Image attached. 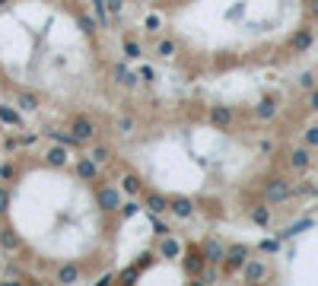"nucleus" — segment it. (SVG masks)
Returning <instances> with one entry per match:
<instances>
[{
	"mask_svg": "<svg viewBox=\"0 0 318 286\" xmlns=\"http://www.w3.org/2000/svg\"><path fill=\"white\" fill-rule=\"evenodd\" d=\"M312 16L318 19V0H312Z\"/></svg>",
	"mask_w": 318,
	"mask_h": 286,
	"instance_id": "obj_34",
	"label": "nucleus"
},
{
	"mask_svg": "<svg viewBox=\"0 0 318 286\" xmlns=\"http://www.w3.org/2000/svg\"><path fill=\"white\" fill-rule=\"evenodd\" d=\"M306 143L309 146H318V127H309V131H306Z\"/></svg>",
	"mask_w": 318,
	"mask_h": 286,
	"instance_id": "obj_30",
	"label": "nucleus"
},
{
	"mask_svg": "<svg viewBox=\"0 0 318 286\" xmlns=\"http://www.w3.org/2000/svg\"><path fill=\"white\" fill-rule=\"evenodd\" d=\"M0 121H3V124H10V127H22V118L16 115L10 105H0Z\"/></svg>",
	"mask_w": 318,
	"mask_h": 286,
	"instance_id": "obj_14",
	"label": "nucleus"
},
{
	"mask_svg": "<svg viewBox=\"0 0 318 286\" xmlns=\"http://www.w3.org/2000/svg\"><path fill=\"white\" fill-rule=\"evenodd\" d=\"M169 210L175 216H182V220H188V216L194 213V204L188 201V197H175V201H169Z\"/></svg>",
	"mask_w": 318,
	"mask_h": 286,
	"instance_id": "obj_9",
	"label": "nucleus"
},
{
	"mask_svg": "<svg viewBox=\"0 0 318 286\" xmlns=\"http://www.w3.org/2000/svg\"><path fill=\"white\" fill-rule=\"evenodd\" d=\"M121 213H124V216H134V213H137V204H124Z\"/></svg>",
	"mask_w": 318,
	"mask_h": 286,
	"instance_id": "obj_32",
	"label": "nucleus"
},
{
	"mask_svg": "<svg viewBox=\"0 0 318 286\" xmlns=\"http://www.w3.org/2000/svg\"><path fill=\"white\" fill-rule=\"evenodd\" d=\"M99 162L96 159H92V156H89V159H80V162H76V175H80L83 181H92V178H96L99 175Z\"/></svg>",
	"mask_w": 318,
	"mask_h": 286,
	"instance_id": "obj_7",
	"label": "nucleus"
},
{
	"mask_svg": "<svg viewBox=\"0 0 318 286\" xmlns=\"http://www.w3.org/2000/svg\"><path fill=\"white\" fill-rule=\"evenodd\" d=\"M89 156H92L96 162H105V159H108V150H105V146H96V150H92Z\"/></svg>",
	"mask_w": 318,
	"mask_h": 286,
	"instance_id": "obj_28",
	"label": "nucleus"
},
{
	"mask_svg": "<svg viewBox=\"0 0 318 286\" xmlns=\"http://www.w3.org/2000/svg\"><path fill=\"white\" fill-rule=\"evenodd\" d=\"M309 105H312V108H315V111H318V89H315V92H312V95H309Z\"/></svg>",
	"mask_w": 318,
	"mask_h": 286,
	"instance_id": "obj_33",
	"label": "nucleus"
},
{
	"mask_svg": "<svg viewBox=\"0 0 318 286\" xmlns=\"http://www.w3.org/2000/svg\"><path fill=\"white\" fill-rule=\"evenodd\" d=\"M131 127H134L131 118H118V131H121V134H131Z\"/></svg>",
	"mask_w": 318,
	"mask_h": 286,
	"instance_id": "obj_31",
	"label": "nucleus"
},
{
	"mask_svg": "<svg viewBox=\"0 0 318 286\" xmlns=\"http://www.w3.org/2000/svg\"><path fill=\"white\" fill-rule=\"evenodd\" d=\"M80 29H83V32H89V35H92V32H96V22H92L89 16H80Z\"/></svg>",
	"mask_w": 318,
	"mask_h": 286,
	"instance_id": "obj_26",
	"label": "nucleus"
},
{
	"mask_svg": "<svg viewBox=\"0 0 318 286\" xmlns=\"http://www.w3.org/2000/svg\"><path fill=\"white\" fill-rule=\"evenodd\" d=\"M0 242H3L6 248H13V245H16V236H13L10 229H3V232H0Z\"/></svg>",
	"mask_w": 318,
	"mask_h": 286,
	"instance_id": "obj_27",
	"label": "nucleus"
},
{
	"mask_svg": "<svg viewBox=\"0 0 318 286\" xmlns=\"http://www.w3.org/2000/svg\"><path fill=\"white\" fill-rule=\"evenodd\" d=\"M96 201H99L102 210H118V207H121V194H118V188L108 185V188H99Z\"/></svg>",
	"mask_w": 318,
	"mask_h": 286,
	"instance_id": "obj_4",
	"label": "nucleus"
},
{
	"mask_svg": "<svg viewBox=\"0 0 318 286\" xmlns=\"http://www.w3.org/2000/svg\"><path fill=\"white\" fill-rule=\"evenodd\" d=\"M290 194H293V188H290L287 178H271L264 185V201L268 204H283V201H290Z\"/></svg>",
	"mask_w": 318,
	"mask_h": 286,
	"instance_id": "obj_1",
	"label": "nucleus"
},
{
	"mask_svg": "<svg viewBox=\"0 0 318 286\" xmlns=\"http://www.w3.org/2000/svg\"><path fill=\"white\" fill-rule=\"evenodd\" d=\"M70 134H73L80 143H89L92 137H96V124H92L89 118H83V115H80V118H73V121H70Z\"/></svg>",
	"mask_w": 318,
	"mask_h": 286,
	"instance_id": "obj_2",
	"label": "nucleus"
},
{
	"mask_svg": "<svg viewBox=\"0 0 318 286\" xmlns=\"http://www.w3.org/2000/svg\"><path fill=\"white\" fill-rule=\"evenodd\" d=\"M185 267H188V274H201L204 271V251H188V258H185Z\"/></svg>",
	"mask_w": 318,
	"mask_h": 286,
	"instance_id": "obj_10",
	"label": "nucleus"
},
{
	"mask_svg": "<svg viewBox=\"0 0 318 286\" xmlns=\"http://www.w3.org/2000/svg\"><path fill=\"white\" fill-rule=\"evenodd\" d=\"M124 191H127V194H137V191H140V178H137V175H127V178H124Z\"/></svg>",
	"mask_w": 318,
	"mask_h": 286,
	"instance_id": "obj_24",
	"label": "nucleus"
},
{
	"mask_svg": "<svg viewBox=\"0 0 318 286\" xmlns=\"http://www.w3.org/2000/svg\"><path fill=\"white\" fill-rule=\"evenodd\" d=\"M290 162H293V169H306L309 166V150H293Z\"/></svg>",
	"mask_w": 318,
	"mask_h": 286,
	"instance_id": "obj_20",
	"label": "nucleus"
},
{
	"mask_svg": "<svg viewBox=\"0 0 318 286\" xmlns=\"http://www.w3.org/2000/svg\"><path fill=\"white\" fill-rule=\"evenodd\" d=\"M124 54H127V57H134V60L140 57V48H137V41H124Z\"/></svg>",
	"mask_w": 318,
	"mask_h": 286,
	"instance_id": "obj_25",
	"label": "nucleus"
},
{
	"mask_svg": "<svg viewBox=\"0 0 318 286\" xmlns=\"http://www.w3.org/2000/svg\"><path fill=\"white\" fill-rule=\"evenodd\" d=\"M115 76H121V86H134L137 80H140L137 73H127V70H124V64H115Z\"/></svg>",
	"mask_w": 318,
	"mask_h": 286,
	"instance_id": "obj_19",
	"label": "nucleus"
},
{
	"mask_svg": "<svg viewBox=\"0 0 318 286\" xmlns=\"http://www.w3.org/2000/svg\"><path fill=\"white\" fill-rule=\"evenodd\" d=\"M201 251H204V261H207V264H220V261H226V248H223L217 239H207V242L201 245Z\"/></svg>",
	"mask_w": 318,
	"mask_h": 286,
	"instance_id": "obj_3",
	"label": "nucleus"
},
{
	"mask_svg": "<svg viewBox=\"0 0 318 286\" xmlns=\"http://www.w3.org/2000/svg\"><path fill=\"white\" fill-rule=\"evenodd\" d=\"M57 280H61V283H76V280H80V267H76V264H64L61 271H57Z\"/></svg>",
	"mask_w": 318,
	"mask_h": 286,
	"instance_id": "obj_12",
	"label": "nucleus"
},
{
	"mask_svg": "<svg viewBox=\"0 0 318 286\" xmlns=\"http://www.w3.org/2000/svg\"><path fill=\"white\" fill-rule=\"evenodd\" d=\"M309 45H312V32H309V29H303V32L293 35V51H306Z\"/></svg>",
	"mask_w": 318,
	"mask_h": 286,
	"instance_id": "obj_16",
	"label": "nucleus"
},
{
	"mask_svg": "<svg viewBox=\"0 0 318 286\" xmlns=\"http://www.w3.org/2000/svg\"><path fill=\"white\" fill-rule=\"evenodd\" d=\"M16 102H19L22 111H35L38 108V95H32V92H19V99H16Z\"/></svg>",
	"mask_w": 318,
	"mask_h": 286,
	"instance_id": "obj_18",
	"label": "nucleus"
},
{
	"mask_svg": "<svg viewBox=\"0 0 318 286\" xmlns=\"http://www.w3.org/2000/svg\"><path fill=\"white\" fill-rule=\"evenodd\" d=\"M147 207L153 213H162V210H169V201L162 194H147Z\"/></svg>",
	"mask_w": 318,
	"mask_h": 286,
	"instance_id": "obj_15",
	"label": "nucleus"
},
{
	"mask_svg": "<svg viewBox=\"0 0 318 286\" xmlns=\"http://www.w3.org/2000/svg\"><path fill=\"white\" fill-rule=\"evenodd\" d=\"M264 274H268V267H264L261 261H248V264L242 267L245 283H258V280H264Z\"/></svg>",
	"mask_w": 318,
	"mask_h": 286,
	"instance_id": "obj_6",
	"label": "nucleus"
},
{
	"mask_svg": "<svg viewBox=\"0 0 318 286\" xmlns=\"http://www.w3.org/2000/svg\"><path fill=\"white\" fill-rule=\"evenodd\" d=\"M210 121L217 127H229V124H233V111H229L226 105H213L210 108Z\"/></svg>",
	"mask_w": 318,
	"mask_h": 286,
	"instance_id": "obj_8",
	"label": "nucleus"
},
{
	"mask_svg": "<svg viewBox=\"0 0 318 286\" xmlns=\"http://www.w3.org/2000/svg\"><path fill=\"white\" fill-rule=\"evenodd\" d=\"M156 54L159 57H172V54H175V41H159V45H156Z\"/></svg>",
	"mask_w": 318,
	"mask_h": 286,
	"instance_id": "obj_22",
	"label": "nucleus"
},
{
	"mask_svg": "<svg viewBox=\"0 0 318 286\" xmlns=\"http://www.w3.org/2000/svg\"><path fill=\"white\" fill-rule=\"evenodd\" d=\"M255 115L261 118V121H271L274 115H277V102H274V99H261V102H258V108H255Z\"/></svg>",
	"mask_w": 318,
	"mask_h": 286,
	"instance_id": "obj_11",
	"label": "nucleus"
},
{
	"mask_svg": "<svg viewBox=\"0 0 318 286\" xmlns=\"http://www.w3.org/2000/svg\"><path fill=\"white\" fill-rule=\"evenodd\" d=\"M159 251H162V255H166V258H178V255H182V245H178L175 239H162Z\"/></svg>",
	"mask_w": 318,
	"mask_h": 286,
	"instance_id": "obj_17",
	"label": "nucleus"
},
{
	"mask_svg": "<svg viewBox=\"0 0 318 286\" xmlns=\"http://www.w3.org/2000/svg\"><path fill=\"white\" fill-rule=\"evenodd\" d=\"M3 3H6V0H0V6H3Z\"/></svg>",
	"mask_w": 318,
	"mask_h": 286,
	"instance_id": "obj_35",
	"label": "nucleus"
},
{
	"mask_svg": "<svg viewBox=\"0 0 318 286\" xmlns=\"http://www.w3.org/2000/svg\"><path fill=\"white\" fill-rule=\"evenodd\" d=\"M252 220L258 223V226H268V223H271V213L264 210V207H258V210H252Z\"/></svg>",
	"mask_w": 318,
	"mask_h": 286,
	"instance_id": "obj_23",
	"label": "nucleus"
},
{
	"mask_svg": "<svg viewBox=\"0 0 318 286\" xmlns=\"http://www.w3.org/2000/svg\"><path fill=\"white\" fill-rule=\"evenodd\" d=\"M6 207H10V191L0 188V213H6Z\"/></svg>",
	"mask_w": 318,
	"mask_h": 286,
	"instance_id": "obj_29",
	"label": "nucleus"
},
{
	"mask_svg": "<svg viewBox=\"0 0 318 286\" xmlns=\"http://www.w3.org/2000/svg\"><path fill=\"white\" fill-rule=\"evenodd\" d=\"M45 159H48V166H64L67 162V146L61 143V146H54V150H48Z\"/></svg>",
	"mask_w": 318,
	"mask_h": 286,
	"instance_id": "obj_13",
	"label": "nucleus"
},
{
	"mask_svg": "<svg viewBox=\"0 0 318 286\" xmlns=\"http://www.w3.org/2000/svg\"><path fill=\"white\" fill-rule=\"evenodd\" d=\"M51 137H54L57 143H64V146H80V140H76L73 134H61V131H51Z\"/></svg>",
	"mask_w": 318,
	"mask_h": 286,
	"instance_id": "obj_21",
	"label": "nucleus"
},
{
	"mask_svg": "<svg viewBox=\"0 0 318 286\" xmlns=\"http://www.w3.org/2000/svg\"><path fill=\"white\" fill-rule=\"evenodd\" d=\"M245 264H248V248H245V245L226 248V267H229V271H236V267H245Z\"/></svg>",
	"mask_w": 318,
	"mask_h": 286,
	"instance_id": "obj_5",
	"label": "nucleus"
}]
</instances>
